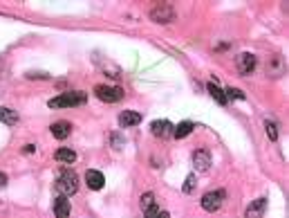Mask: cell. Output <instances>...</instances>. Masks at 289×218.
<instances>
[{
	"mask_svg": "<svg viewBox=\"0 0 289 218\" xmlns=\"http://www.w3.org/2000/svg\"><path fill=\"white\" fill-rule=\"evenodd\" d=\"M87 101V94L81 90H74V92H63L61 97H54V99L47 101L50 108H74V106H83Z\"/></svg>",
	"mask_w": 289,
	"mask_h": 218,
	"instance_id": "6da1fadb",
	"label": "cell"
},
{
	"mask_svg": "<svg viewBox=\"0 0 289 218\" xmlns=\"http://www.w3.org/2000/svg\"><path fill=\"white\" fill-rule=\"evenodd\" d=\"M56 191L61 196H74L76 194V189H79V180H76V176L72 171H61V176H58V180H56Z\"/></svg>",
	"mask_w": 289,
	"mask_h": 218,
	"instance_id": "7a4b0ae2",
	"label": "cell"
},
{
	"mask_svg": "<svg viewBox=\"0 0 289 218\" xmlns=\"http://www.w3.org/2000/svg\"><path fill=\"white\" fill-rule=\"evenodd\" d=\"M94 94L101 101H105V104H117V101L123 99V90L119 86H97Z\"/></svg>",
	"mask_w": 289,
	"mask_h": 218,
	"instance_id": "3957f363",
	"label": "cell"
},
{
	"mask_svg": "<svg viewBox=\"0 0 289 218\" xmlns=\"http://www.w3.org/2000/svg\"><path fill=\"white\" fill-rule=\"evenodd\" d=\"M224 198H226V194L222 191V189H218V191H208V194H204L202 196V209L204 212H218L222 207V202H224Z\"/></svg>",
	"mask_w": 289,
	"mask_h": 218,
	"instance_id": "277c9868",
	"label": "cell"
},
{
	"mask_svg": "<svg viewBox=\"0 0 289 218\" xmlns=\"http://www.w3.org/2000/svg\"><path fill=\"white\" fill-rule=\"evenodd\" d=\"M151 18L155 23H170V20H175V9L170 5H166V2L157 5V7H153Z\"/></svg>",
	"mask_w": 289,
	"mask_h": 218,
	"instance_id": "5b68a950",
	"label": "cell"
},
{
	"mask_svg": "<svg viewBox=\"0 0 289 218\" xmlns=\"http://www.w3.org/2000/svg\"><path fill=\"white\" fill-rule=\"evenodd\" d=\"M173 128L175 126L168 122V119H157V122H153L151 124V130L155 137H162V140H166V137L173 135Z\"/></svg>",
	"mask_w": 289,
	"mask_h": 218,
	"instance_id": "8992f818",
	"label": "cell"
},
{
	"mask_svg": "<svg viewBox=\"0 0 289 218\" xmlns=\"http://www.w3.org/2000/svg\"><path fill=\"white\" fill-rule=\"evenodd\" d=\"M193 166H195L200 173L208 171V169H211V155H208V151H195V153H193Z\"/></svg>",
	"mask_w": 289,
	"mask_h": 218,
	"instance_id": "52a82bcc",
	"label": "cell"
},
{
	"mask_svg": "<svg viewBox=\"0 0 289 218\" xmlns=\"http://www.w3.org/2000/svg\"><path fill=\"white\" fill-rule=\"evenodd\" d=\"M254 68H255V56L254 54L244 52V54L238 56V70H240V74H251Z\"/></svg>",
	"mask_w": 289,
	"mask_h": 218,
	"instance_id": "ba28073f",
	"label": "cell"
},
{
	"mask_svg": "<svg viewBox=\"0 0 289 218\" xmlns=\"http://www.w3.org/2000/svg\"><path fill=\"white\" fill-rule=\"evenodd\" d=\"M103 182H105V178H103V173H101V171L90 169V171L85 173V184L92 189V191H99V189L103 187Z\"/></svg>",
	"mask_w": 289,
	"mask_h": 218,
	"instance_id": "9c48e42d",
	"label": "cell"
},
{
	"mask_svg": "<svg viewBox=\"0 0 289 218\" xmlns=\"http://www.w3.org/2000/svg\"><path fill=\"white\" fill-rule=\"evenodd\" d=\"M139 122H141V115L135 110H123L121 115H119V126L121 128H130V126H137Z\"/></svg>",
	"mask_w": 289,
	"mask_h": 218,
	"instance_id": "30bf717a",
	"label": "cell"
},
{
	"mask_svg": "<svg viewBox=\"0 0 289 218\" xmlns=\"http://www.w3.org/2000/svg\"><path fill=\"white\" fill-rule=\"evenodd\" d=\"M54 214H56V218H69V200L65 196L54 198Z\"/></svg>",
	"mask_w": 289,
	"mask_h": 218,
	"instance_id": "8fae6325",
	"label": "cell"
},
{
	"mask_svg": "<svg viewBox=\"0 0 289 218\" xmlns=\"http://www.w3.org/2000/svg\"><path fill=\"white\" fill-rule=\"evenodd\" d=\"M69 133H72V124L69 122H54L52 124V135L56 140H65V137H69Z\"/></svg>",
	"mask_w": 289,
	"mask_h": 218,
	"instance_id": "7c38bea8",
	"label": "cell"
},
{
	"mask_svg": "<svg viewBox=\"0 0 289 218\" xmlns=\"http://www.w3.org/2000/svg\"><path fill=\"white\" fill-rule=\"evenodd\" d=\"M193 128H195V124L193 122H179L177 126L173 128V137H177V140H184L186 135H191Z\"/></svg>",
	"mask_w": 289,
	"mask_h": 218,
	"instance_id": "4fadbf2b",
	"label": "cell"
},
{
	"mask_svg": "<svg viewBox=\"0 0 289 218\" xmlns=\"http://www.w3.org/2000/svg\"><path fill=\"white\" fill-rule=\"evenodd\" d=\"M265 207H267V200H265V198H258V200H255L254 205L247 209V218H262Z\"/></svg>",
	"mask_w": 289,
	"mask_h": 218,
	"instance_id": "5bb4252c",
	"label": "cell"
},
{
	"mask_svg": "<svg viewBox=\"0 0 289 218\" xmlns=\"http://www.w3.org/2000/svg\"><path fill=\"white\" fill-rule=\"evenodd\" d=\"M18 112L16 110H12V108H0V122L2 124H7V126H16L18 124Z\"/></svg>",
	"mask_w": 289,
	"mask_h": 218,
	"instance_id": "9a60e30c",
	"label": "cell"
},
{
	"mask_svg": "<svg viewBox=\"0 0 289 218\" xmlns=\"http://www.w3.org/2000/svg\"><path fill=\"white\" fill-rule=\"evenodd\" d=\"M206 90L208 92H211V97H213L215 101H218V104H220V106H226V94H224V90L220 88V86H218V83H208L206 86Z\"/></svg>",
	"mask_w": 289,
	"mask_h": 218,
	"instance_id": "2e32d148",
	"label": "cell"
},
{
	"mask_svg": "<svg viewBox=\"0 0 289 218\" xmlns=\"http://www.w3.org/2000/svg\"><path fill=\"white\" fill-rule=\"evenodd\" d=\"M56 160L58 162H65V164H72V162H76V153L72 151V148H58Z\"/></svg>",
	"mask_w": 289,
	"mask_h": 218,
	"instance_id": "e0dca14e",
	"label": "cell"
},
{
	"mask_svg": "<svg viewBox=\"0 0 289 218\" xmlns=\"http://www.w3.org/2000/svg\"><path fill=\"white\" fill-rule=\"evenodd\" d=\"M153 207H157L155 196H153V194H144V196H141V209H144V214L148 212V209H153Z\"/></svg>",
	"mask_w": 289,
	"mask_h": 218,
	"instance_id": "ac0fdd59",
	"label": "cell"
},
{
	"mask_svg": "<svg viewBox=\"0 0 289 218\" xmlns=\"http://www.w3.org/2000/svg\"><path fill=\"white\" fill-rule=\"evenodd\" d=\"M265 130H267V135H269V140H272V142L278 140V126L273 124V122L267 119V122H265Z\"/></svg>",
	"mask_w": 289,
	"mask_h": 218,
	"instance_id": "d6986e66",
	"label": "cell"
},
{
	"mask_svg": "<svg viewBox=\"0 0 289 218\" xmlns=\"http://www.w3.org/2000/svg\"><path fill=\"white\" fill-rule=\"evenodd\" d=\"M224 94H226V99H247V94L238 88H226Z\"/></svg>",
	"mask_w": 289,
	"mask_h": 218,
	"instance_id": "ffe728a7",
	"label": "cell"
},
{
	"mask_svg": "<svg viewBox=\"0 0 289 218\" xmlns=\"http://www.w3.org/2000/svg\"><path fill=\"white\" fill-rule=\"evenodd\" d=\"M193 187H195V176H188L184 182V194H191Z\"/></svg>",
	"mask_w": 289,
	"mask_h": 218,
	"instance_id": "44dd1931",
	"label": "cell"
},
{
	"mask_svg": "<svg viewBox=\"0 0 289 218\" xmlns=\"http://www.w3.org/2000/svg\"><path fill=\"white\" fill-rule=\"evenodd\" d=\"M110 140H112V144H115V148H121V146H123V140H121L119 135H112Z\"/></svg>",
	"mask_w": 289,
	"mask_h": 218,
	"instance_id": "7402d4cb",
	"label": "cell"
},
{
	"mask_svg": "<svg viewBox=\"0 0 289 218\" xmlns=\"http://www.w3.org/2000/svg\"><path fill=\"white\" fill-rule=\"evenodd\" d=\"M27 77H29V79H34V77H38V79H47V74H45V72H27Z\"/></svg>",
	"mask_w": 289,
	"mask_h": 218,
	"instance_id": "603a6c76",
	"label": "cell"
},
{
	"mask_svg": "<svg viewBox=\"0 0 289 218\" xmlns=\"http://www.w3.org/2000/svg\"><path fill=\"white\" fill-rule=\"evenodd\" d=\"M7 187V173L0 171V189H5Z\"/></svg>",
	"mask_w": 289,
	"mask_h": 218,
	"instance_id": "cb8c5ba5",
	"label": "cell"
},
{
	"mask_svg": "<svg viewBox=\"0 0 289 218\" xmlns=\"http://www.w3.org/2000/svg\"><path fill=\"white\" fill-rule=\"evenodd\" d=\"M23 151H25V153H34V144H25V148H23Z\"/></svg>",
	"mask_w": 289,
	"mask_h": 218,
	"instance_id": "d4e9b609",
	"label": "cell"
},
{
	"mask_svg": "<svg viewBox=\"0 0 289 218\" xmlns=\"http://www.w3.org/2000/svg\"><path fill=\"white\" fill-rule=\"evenodd\" d=\"M155 218H168V212H157Z\"/></svg>",
	"mask_w": 289,
	"mask_h": 218,
	"instance_id": "484cf974",
	"label": "cell"
}]
</instances>
